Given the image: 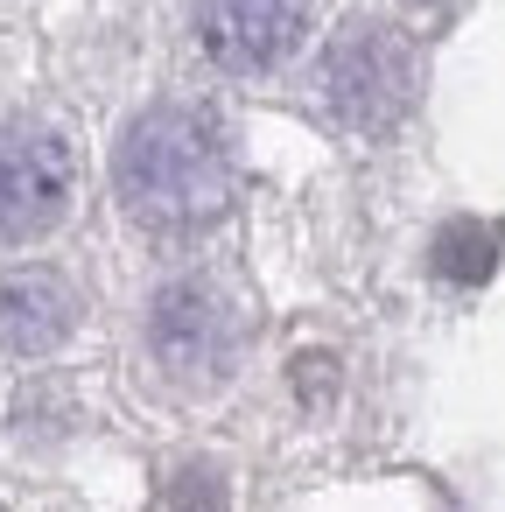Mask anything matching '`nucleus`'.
Segmentation results:
<instances>
[{"instance_id": "obj_1", "label": "nucleus", "mask_w": 505, "mask_h": 512, "mask_svg": "<svg viewBox=\"0 0 505 512\" xmlns=\"http://www.w3.org/2000/svg\"><path fill=\"white\" fill-rule=\"evenodd\" d=\"M120 211L148 232H204L232 204V148L197 106H148L113 148Z\"/></svg>"}, {"instance_id": "obj_2", "label": "nucleus", "mask_w": 505, "mask_h": 512, "mask_svg": "<svg viewBox=\"0 0 505 512\" xmlns=\"http://www.w3.org/2000/svg\"><path fill=\"white\" fill-rule=\"evenodd\" d=\"M421 92V64H414V43L386 22H351L330 50H323V99L344 127L358 134H386L407 120Z\"/></svg>"}, {"instance_id": "obj_3", "label": "nucleus", "mask_w": 505, "mask_h": 512, "mask_svg": "<svg viewBox=\"0 0 505 512\" xmlns=\"http://www.w3.org/2000/svg\"><path fill=\"white\" fill-rule=\"evenodd\" d=\"M148 351L183 386L232 379V365H239V309H232V295L211 288V281H197V274L169 281L148 302Z\"/></svg>"}, {"instance_id": "obj_4", "label": "nucleus", "mask_w": 505, "mask_h": 512, "mask_svg": "<svg viewBox=\"0 0 505 512\" xmlns=\"http://www.w3.org/2000/svg\"><path fill=\"white\" fill-rule=\"evenodd\" d=\"M71 197H78V155L64 134L29 120L0 127V246H22L64 225Z\"/></svg>"}, {"instance_id": "obj_5", "label": "nucleus", "mask_w": 505, "mask_h": 512, "mask_svg": "<svg viewBox=\"0 0 505 512\" xmlns=\"http://www.w3.org/2000/svg\"><path fill=\"white\" fill-rule=\"evenodd\" d=\"M309 29V0H197V36L225 71H274Z\"/></svg>"}, {"instance_id": "obj_6", "label": "nucleus", "mask_w": 505, "mask_h": 512, "mask_svg": "<svg viewBox=\"0 0 505 512\" xmlns=\"http://www.w3.org/2000/svg\"><path fill=\"white\" fill-rule=\"evenodd\" d=\"M78 330V288L57 267H8L0 274V344L43 358Z\"/></svg>"}, {"instance_id": "obj_7", "label": "nucleus", "mask_w": 505, "mask_h": 512, "mask_svg": "<svg viewBox=\"0 0 505 512\" xmlns=\"http://www.w3.org/2000/svg\"><path fill=\"white\" fill-rule=\"evenodd\" d=\"M491 267H498V232H491V225L456 218V225H442V232H435V274H442V281L477 288Z\"/></svg>"}, {"instance_id": "obj_8", "label": "nucleus", "mask_w": 505, "mask_h": 512, "mask_svg": "<svg viewBox=\"0 0 505 512\" xmlns=\"http://www.w3.org/2000/svg\"><path fill=\"white\" fill-rule=\"evenodd\" d=\"M169 505H176V512H225V484H218V470H204V463H190V470L176 477V491H169Z\"/></svg>"}]
</instances>
